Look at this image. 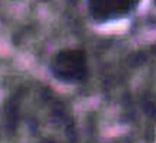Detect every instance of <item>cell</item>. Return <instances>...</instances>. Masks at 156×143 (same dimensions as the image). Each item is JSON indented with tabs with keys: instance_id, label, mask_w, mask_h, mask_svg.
<instances>
[{
	"instance_id": "obj_1",
	"label": "cell",
	"mask_w": 156,
	"mask_h": 143,
	"mask_svg": "<svg viewBox=\"0 0 156 143\" xmlns=\"http://www.w3.org/2000/svg\"><path fill=\"white\" fill-rule=\"evenodd\" d=\"M54 76L63 82H78L87 75V59L82 50L66 49L55 55L51 62Z\"/></svg>"
},
{
	"instance_id": "obj_2",
	"label": "cell",
	"mask_w": 156,
	"mask_h": 143,
	"mask_svg": "<svg viewBox=\"0 0 156 143\" xmlns=\"http://www.w3.org/2000/svg\"><path fill=\"white\" fill-rule=\"evenodd\" d=\"M133 0H88L89 12L96 22H105L124 15Z\"/></svg>"
}]
</instances>
